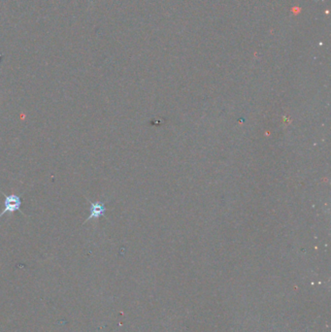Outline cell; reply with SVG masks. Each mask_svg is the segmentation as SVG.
<instances>
[{"instance_id":"1","label":"cell","mask_w":331,"mask_h":332,"mask_svg":"<svg viewBox=\"0 0 331 332\" xmlns=\"http://www.w3.org/2000/svg\"><path fill=\"white\" fill-rule=\"evenodd\" d=\"M5 196V200H4V209L3 211L0 213V218L4 216L6 213H10L13 214L15 212H20L22 215L26 216L24 213L22 212L20 207H22V200L20 196H17V194H9L6 196L4 192H2Z\"/></svg>"},{"instance_id":"2","label":"cell","mask_w":331,"mask_h":332,"mask_svg":"<svg viewBox=\"0 0 331 332\" xmlns=\"http://www.w3.org/2000/svg\"><path fill=\"white\" fill-rule=\"evenodd\" d=\"M90 201V200H88ZM90 216L86 218V220L84 222V224H86L88 222H90L92 218H100L101 216L105 215L106 212V207L104 205L103 202L101 201H96V202H90Z\"/></svg>"}]
</instances>
